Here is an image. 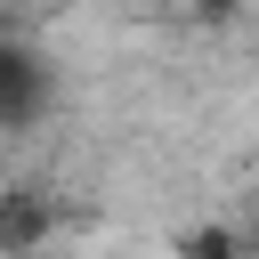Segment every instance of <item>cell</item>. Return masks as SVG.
<instances>
[{
    "label": "cell",
    "instance_id": "1",
    "mask_svg": "<svg viewBox=\"0 0 259 259\" xmlns=\"http://www.w3.org/2000/svg\"><path fill=\"white\" fill-rule=\"evenodd\" d=\"M49 105H57V65L32 40L0 32V130H32Z\"/></svg>",
    "mask_w": 259,
    "mask_h": 259
}]
</instances>
